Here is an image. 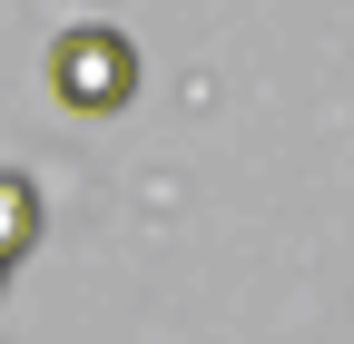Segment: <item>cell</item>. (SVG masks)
Here are the masks:
<instances>
[{"label": "cell", "instance_id": "6da1fadb", "mask_svg": "<svg viewBox=\"0 0 354 344\" xmlns=\"http://www.w3.org/2000/svg\"><path fill=\"white\" fill-rule=\"evenodd\" d=\"M50 89L79 118H118L128 99H138V50H128L118 30H69L50 50Z\"/></svg>", "mask_w": 354, "mask_h": 344}, {"label": "cell", "instance_id": "7a4b0ae2", "mask_svg": "<svg viewBox=\"0 0 354 344\" xmlns=\"http://www.w3.org/2000/svg\"><path fill=\"white\" fill-rule=\"evenodd\" d=\"M30 236H39V197H30L20 178H0V266H20Z\"/></svg>", "mask_w": 354, "mask_h": 344}]
</instances>
